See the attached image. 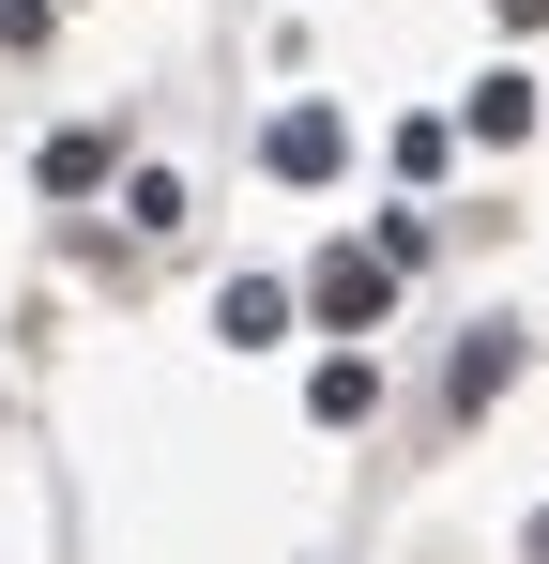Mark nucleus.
<instances>
[{"label": "nucleus", "instance_id": "obj_1", "mask_svg": "<svg viewBox=\"0 0 549 564\" xmlns=\"http://www.w3.org/2000/svg\"><path fill=\"white\" fill-rule=\"evenodd\" d=\"M274 169H290V184H321V169H336V153H352V138H336V122H321V107H290V122H274L260 138Z\"/></svg>", "mask_w": 549, "mask_h": 564}, {"label": "nucleus", "instance_id": "obj_2", "mask_svg": "<svg viewBox=\"0 0 549 564\" xmlns=\"http://www.w3.org/2000/svg\"><path fill=\"white\" fill-rule=\"evenodd\" d=\"M214 321H229V351H274V336H290V290H274V275H245Z\"/></svg>", "mask_w": 549, "mask_h": 564}, {"label": "nucleus", "instance_id": "obj_3", "mask_svg": "<svg viewBox=\"0 0 549 564\" xmlns=\"http://www.w3.org/2000/svg\"><path fill=\"white\" fill-rule=\"evenodd\" d=\"M381 275H397V260H321L305 305H321V321H381Z\"/></svg>", "mask_w": 549, "mask_h": 564}, {"label": "nucleus", "instance_id": "obj_4", "mask_svg": "<svg viewBox=\"0 0 549 564\" xmlns=\"http://www.w3.org/2000/svg\"><path fill=\"white\" fill-rule=\"evenodd\" d=\"M504 15H519V31H535V15H549V0H504Z\"/></svg>", "mask_w": 549, "mask_h": 564}]
</instances>
